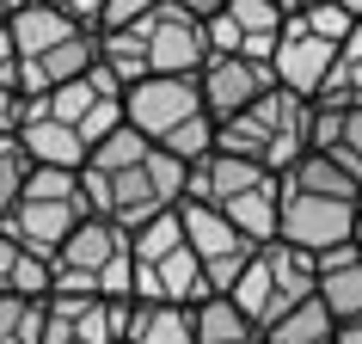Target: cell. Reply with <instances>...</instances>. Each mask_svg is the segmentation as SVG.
Instances as JSON below:
<instances>
[{
	"label": "cell",
	"instance_id": "cell-24",
	"mask_svg": "<svg viewBox=\"0 0 362 344\" xmlns=\"http://www.w3.org/2000/svg\"><path fill=\"white\" fill-rule=\"evenodd\" d=\"M25 172H31V160H25L19 135H0V222L19 210V197H25Z\"/></svg>",
	"mask_w": 362,
	"mask_h": 344
},
{
	"label": "cell",
	"instance_id": "cell-22",
	"mask_svg": "<svg viewBox=\"0 0 362 344\" xmlns=\"http://www.w3.org/2000/svg\"><path fill=\"white\" fill-rule=\"evenodd\" d=\"M178 240H185V234H178V210H166V215H153L148 228L129 234V258L135 265H153V258H166Z\"/></svg>",
	"mask_w": 362,
	"mask_h": 344
},
{
	"label": "cell",
	"instance_id": "cell-23",
	"mask_svg": "<svg viewBox=\"0 0 362 344\" xmlns=\"http://www.w3.org/2000/svg\"><path fill=\"white\" fill-rule=\"evenodd\" d=\"M74 197H80V172L31 166V172H25V197H19V203H74Z\"/></svg>",
	"mask_w": 362,
	"mask_h": 344
},
{
	"label": "cell",
	"instance_id": "cell-13",
	"mask_svg": "<svg viewBox=\"0 0 362 344\" xmlns=\"http://www.w3.org/2000/svg\"><path fill=\"white\" fill-rule=\"evenodd\" d=\"M313 295L325 302L332 320H362V252L350 240L313 258Z\"/></svg>",
	"mask_w": 362,
	"mask_h": 344
},
{
	"label": "cell",
	"instance_id": "cell-26",
	"mask_svg": "<svg viewBox=\"0 0 362 344\" xmlns=\"http://www.w3.org/2000/svg\"><path fill=\"white\" fill-rule=\"evenodd\" d=\"M332 160H338V166H350L362 178V105H350V111H344V123H338V142H332Z\"/></svg>",
	"mask_w": 362,
	"mask_h": 344
},
{
	"label": "cell",
	"instance_id": "cell-17",
	"mask_svg": "<svg viewBox=\"0 0 362 344\" xmlns=\"http://www.w3.org/2000/svg\"><path fill=\"white\" fill-rule=\"evenodd\" d=\"M123 344H197V332H191V307L135 302V314H129V338H123Z\"/></svg>",
	"mask_w": 362,
	"mask_h": 344
},
{
	"label": "cell",
	"instance_id": "cell-11",
	"mask_svg": "<svg viewBox=\"0 0 362 344\" xmlns=\"http://www.w3.org/2000/svg\"><path fill=\"white\" fill-rule=\"evenodd\" d=\"M80 215H86V197H74V203H19V210L6 215L0 228L13 234L31 258H56L62 240L80 228Z\"/></svg>",
	"mask_w": 362,
	"mask_h": 344
},
{
	"label": "cell",
	"instance_id": "cell-34",
	"mask_svg": "<svg viewBox=\"0 0 362 344\" xmlns=\"http://www.w3.org/2000/svg\"><path fill=\"white\" fill-rule=\"evenodd\" d=\"M25 0H0V19H13V13H19Z\"/></svg>",
	"mask_w": 362,
	"mask_h": 344
},
{
	"label": "cell",
	"instance_id": "cell-32",
	"mask_svg": "<svg viewBox=\"0 0 362 344\" xmlns=\"http://www.w3.org/2000/svg\"><path fill=\"white\" fill-rule=\"evenodd\" d=\"M332 344H362V320H338V332H332Z\"/></svg>",
	"mask_w": 362,
	"mask_h": 344
},
{
	"label": "cell",
	"instance_id": "cell-19",
	"mask_svg": "<svg viewBox=\"0 0 362 344\" xmlns=\"http://www.w3.org/2000/svg\"><path fill=\"white\" fill-rule=\"evenodd\" d=\"M191 332H197V344H246V338H258V326H252L228 295H203V302L191 307Z\"/></svg>",
	"mask_w": 362,
	"mask_h": 344
},
{
	"label": "cell",
	"instance_id": "cell-25",
	"mask_svg": "<svg viewBox=\"0 0 362 344\" xmlns=\"http://www.w3.org/2000/svg\"><path fill=\"white\" fill-rule=\"evenodd\" d=\"M301 25H307V31H313V38H325V43H332V50H338V43L350 38V31H356V19L344 13L338 0H320V6H301Z\"/></svg>",
	"mask_w": 362,
	"mask_h": 344
},
{
	"label": "cell",
	"instance_id": "cell-35",
	"mask_svg": "<svg viewBox=\"0 0 362 344\" xmlns=\"http://www.w3.org/2000/svg\"><path fill=\"white\" fill-rule=\"evenodd\" d=\"M276 6H283V13H295V0H276Z\"/></svg>",
	"mask_w": 362,
	"mask_h": 344
},
{
	"label": "cell",
	"instance_id": "cell-28",
	"mask_svg": "<svg viewBox=\"0 0 362 344\" xmlns=\"http://www.w3.org/2000/svg\"><path fill=\"white\" fill-rule=\"evenodd\" d=\"M148 6H160V0H105V13H98V31H123V25H135Z\"/></svg>",
	"mask_w": 362,
	"mask_h": 344
},
{
	"label": "cell",
	"instance_id": "cell-21",
	"mask_svg": "<svg viewBox=\"0 0 362 344\" xmlns=\"http://www.w3.org/2000/svg\"><path fill=\"white\" fill-rule=\"evenodd\" d=\"M228 19L240 25V38L246 43H276V31H283V6L276 0H228Z\"/></svg>",
	"mask_w": 362,
	"mask_h": 344
},
{
	"label": "cell",
	"instance_id": "cell-7",
	"mask_svg": "<svg viewBox=\"0 0 362 344\" xmlns=\"http://www.w3.org/2000/svg\"><path fill=\"white\" fill-rule=\"evenodd\" d=\"M135 302H98V295H43L37 344H123Z\"/></svg>",
	"mask_w": 362,
	"mask_h": 344
},
{
	"label": "cell",
	"instance_id": "cell-27",
	"mask_svg": "<svg viewBox=\"0 0 362 344\" xmlns=\"http://www.w3.org/2000/svg\"><path fill=\"white\" fill-rule=\"evenodd\" d=\"M203 38H209V56H240V25L228 19V6H221V13H209V19H203Z\"/></svg>",
	"mask_w": 362,
	"mask_h": 344
},
{
	"label": "cell",
	"instance_id": "cell-15",
	"mask_svg": "<svg viewBox=\"0 0 362 344\" xmlns=\"http://www.w3.org/2000/svg\"><path fill=\"white\" fill-rule=\"evenodd\" d=\"M283 185H288V191H307V197H325V203H356V191H362L356 172L338 166V160L320 154V148H307L301 160L283 172Z\"/></svg>",
	"mask_w": 362,
	"mask_h": 344
},
{
	"label": "cell",
	"instance_id": "cell-31",
	"mask_svg": "<svg viewBox=\"0 0 362 344\" xmlns=\"http://www.w3.org/2000/svg\"><path fill=\"white\" fill-rule=\"evenodd\" d=\"M0 86H19V50L6 38V25H0Z\"/></svg>",
	"mask_w": 362,
	"mask_h": 344
},
{
	"label": "cell",
	"instance_id": "cell-36",
	"mask_svg": "<svg viewBox=\"0 0 362 344\" xmlns=\"http://www.w3.org/2000/svg\"><path fill=\"white\" fill-rule=\"evenodd\" d=\"M356 215H362V191H356Z\"/></svg>",
	"mask_w": 362,
	"mask_h": 344
},
{
	"label": "cell",
	"instance_id": "cell-33",
	"mask_svg": "<svg viewBox=\"0 0 362 344\" xmlns=\"http://www.w3.org/2000/svg\"><path fill=\"white\" fill-rule=\"evenodd\" d=\"M178 6H191L197 19H209V13H221V6H228V0H178Z\"/></svg>",
	"mask_w": 362,
	"mask_h": 344
},
{
	"label": "cell",
	"instance_id": "cell-10",
	"mask_svg": "<svg viewBox=\"0 0 362 344\" xmlns=\"http://www.w3.org/2000/svg\"><path fill=\"white\" fill-rule=\"evenodd\" d=\"M197 86H203V105H209L215 123H228V117H240L246 105H258V98L276 86L270 80L264 62H246V56H209L203 62V74H197Z\"/></svg>",
	"mask_w": 362,
	"mask_h": 344
},
{
	"label": "cell",
	"instance_id": "cell-20",
	"mask_svg": "<svg viewBox=\"0 0 362 344\" xmlns=\"http://www.w3.org/2000/svg\"><path fill=\"white\" fill-rule=\"evenodd\" d=\"M221 215H228L233 228L246 234L252 246H270L276 240V185H258V191L233 197V203H221Z\"/></svg>",
	"mask_w": 362,
	"mask_h": 344
},
{
	"label": "cell",
	"instance_id": "cell-9",
	"mask_svg": "<svg viewBox=\"0 0 362 344\" xmlns=\"http://www.w3.org/2000/svg\"><path fill=\"white\" fill-rule=\"evenodd\" d=\"M332 62H338V50L325 38H313L301 25V13H288L283 31H276V50H270V80H276L283 93H295V98L313 105V93H320L325 74H332Z\"/></svg>",
	"mask_w": 362,
	"mask_h": 344
},
{
	"label": "cell",
	"instance_id": "cell-12",
	"mask_svg": "<svg viewBox=\"0 0 362 344\" xmlns=\"http://www.w3.org/2000/svg\"><path fill=\"white\" fill-rule=\"evenodd\" d=\"M6 25V38H13V50H19V62H37L49 56V50H62V43H74L86 25L68 19L62 6H49V0H25L13 19H0Z\"/></svg>",
	"mask_w": 362,
	"mask_h": 344
},
{
	"label": "cell",
	"instance_id": "cell-8",
	"mask_svg": "<svg viewBox=\"0 0 362 344\" xmlns=\"http://www.w3.org/2000/svg\"><path fill=\"white\" fill-rule=\"evenodd\" d=\"M356 228V203H325V197H307V191H288L283 178H276V240L307 258H320V252L344 246Z\"/></svg>",
	"mask_w": 362,
	"mask_h": 344
},
{
	"label": "cell",
	"instance_id": "cell-6",
	"mask_svg": "<svg viewBox=\"0 0 362 344\" xmlns=\"http://www.w3.org/2000/svg\"><path fill=\"white\" fill-rule=\"evenodd\" d=\"M129 252V240L98 222V215H80V228L62 240V252L49 258V295H98V277Z\"/></svg>",
	"mask_w": 362,
	"mask_h": 344
},
{
	"label": "cell",
	"instance_id": "cell-29",
	"mask_svg": "<svg viewBox=\"0 0 362 344\" xmlns=\"http://www.w3.org/2000/svg\"><path fill=\"white\" fill-rule=\"evenodd\" d=\"M25 117H31V98H25L19 86H0V135H19Z\"/></svg>",
	"mask_w": 362,
	"mask_h": 344
},
{
	"label": "cell",
	"instance_id": "cell-16",
	"mask_svg": "<svg viewBox=\"0 0 362 344\" xmlns=\"http://www.w3.org/2000/svg\"><path fill=\"white\" fill-rule=\"evenodd\" d=\"M332 332H338V320L325 314L320 295H307V302H295L288 314H276L258 338L264 344H332Z\"/></svg>",
	"mask_w": 362,
	"mask_h": 344
},
{
	"label": "cell",
	"instance_id": "cell-2",
	"mask_svg": "<svg viewBox=\"0 0 362 344\" xmlns=\"http://www.w3.org/2000/svg\"><path fill=\"white\" fill-rule=\"evenodd\" d=\"M80 197H86V215L111 222L123 240L135 228H148L153 215H166L185 203V160L148 148V160H135L123 172H86L80 166Z\"/></svg>",
	"mask_w": 362,
	"mask_h": 344
},
{
	"label": "cell",
	"instance_id": "cell-4",
	"mask_svg": "<svg viewBox=\"0 0 362 344\" xmlns=\"http://www.w3.org/2000/svg\"><path fill=\"white\" fill-rule=\"evenodd\" d=\"M135 38H141V56H148V74H203V62H209L203 19L178 0L148 6L135 19Z\"/></svg>",
	"mask_w": 362,
	"mask_h": 344
},
{
	"label": "cell",
	"instance_id": "cell-30",
	"mask_svg": "<svg viewBox=\"0 0 362 344\" xmlns=\"http://www.w3.org/2000/svg\"><path fill=\"white\" fill-rule=\"evenodd\" d=\"M49 6H62L68 19H80L86 31H98V13H105V0H49Z\"/></svg>",
	"mask_w": 362,
	"mask_h": 344
},
{
	"label": "cell",
	"instance_id": "cell-18",
	"mask_svg": "<svg viewBox=\"0 0 362 344\" xmlns=\"http://www.w3.org/2000/svg\"><path fill=\"white\" fill-rule=\"evenodd\" d=\"M0 289L6 295H25V302H43L49 295V258H31L6 228H0Z\"/></svg>",
	"mask_w": 362,
	"mask_h": 344
},
{
	"label": "cell",
	"instance_id": "cell-14",
	"mask_svg": "<svg viewBox=\"0 0 362 344\" xmlns=\"http://www.w3.org/2000/svg\"><path fill=\"white\" fill-rule=\"evenodd\" d=\"M19 148H25L31 166H62V172L86 166V142H80V130H68V123H56V117H25Z\"/></svg>",
	"mask_w": 362,
	"mask_h": 344
},
{
	"label": "cell",
	"instance_id": "cell-3",
	"mask_svg": "<svg viewBox=\"0 0 362 344\" xmlns=\"http://www.w3.org/2000/svg\"><path fill=\"white\" fill-rule=\"evenodd\" d=\"M307 117H313L307 98L270 86L258 105H246V111L228 117V123H215V148L240 154V160H252V166H264L270 178H283V172L307 154Z\"/></svg>",
	"mask_w": 362,
	"mask_h": 344
},
{
	"label": "cell",
	"instance_id": "cell-37",
	"mask_svg": "<svg viewBox=\"0 0 362 344\" xmlns=\"http://www.w3.org/2000/svg\"><path fill=\"white\" fill-rule=\"evenodd\" d=\"M246 344H264V338H246Z\"/></svg>",
	"mask_w": 362,
	"mask_h": 344
},
{
	"label": "cell",
	"instance_id": "cell-1",
	"mask_svg": "<svg viewBox=\"0 0 362 344\" xmlns=\"http://www.w3.org/2000/svg\"><path fill=\"white\" fill-rule=\"evenodd\" d=\"M123 123H129L135 135H148L160 154H172V160H203V154H215V117L209 105H203V86H197V74H148L135 80L129 93H123Z\"/></svg>",
	"mask_w": 362,
	"mask_h": 344
},
{
	"label": "cell",
	"instance_id": "cell-5",
	"mask_svg": "<svg viewBox=\"0 0 362 344\" xmlns=\"http://www.w3.org/2000/svg\"><path fill=\"white\" fill-rule=\"evenodd\" d=\"M178 234H185V246L197 252V265H203V277H209V295H228L233 277L252 265V240L240 228H233L221 210H209V203H178Z\"/></svg>",
	"mask_w": 362,
	"mask_h": 344
}]
</instances>
